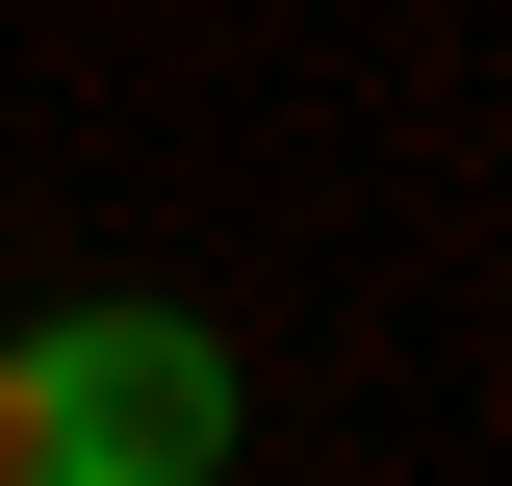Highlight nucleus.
<instances>
[{
	"label": "nucleus",
	"mask_w": 512,
	"mask_h": 486,
	"mask_svg": "<svg viewBox=\"0 0 512 486\" xmlns=\"http://www.w3.org/2000/svg\"><path fill=\"white\" fill-rule=\"evenodd\" d=\"M256 384L205 307H52L0 333V486H231Z\"/></svg>",
	"instance_id": "obj_1"
}]
</instances>
